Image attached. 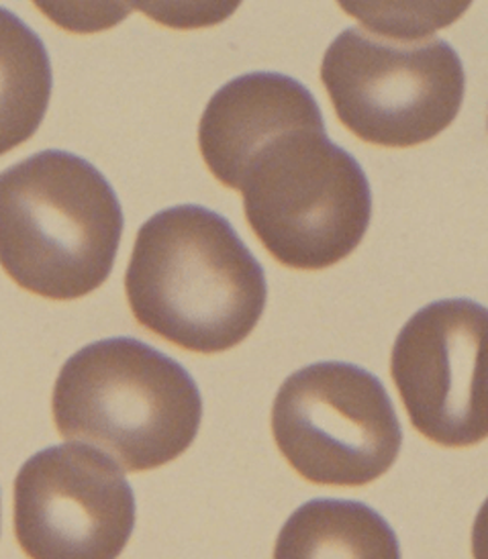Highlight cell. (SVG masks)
I'll list each match as a JSON object with an SVG mask.
<instances>
[{
  "instance_id": "obj_6",
  "label": "cell",
  "mask_w": 488,
  "mask_h": 559,
  "mask_svg": "<svg viewBox=\"0 0 488 559\" xmlns=\"http://www.w3.org/2000/svg\"><path fill=\"white\" fill-rule=\"evenodd\" d=\"M272 436L284 460L321 486H366L394 466L403 427L374 373L319 361L290 373L272 404Z\"/></svg>"
},
{
  "instance_id": "obj_11",
  "label": "cell",
  "mask_w": 488,
  "mask_h": 559,
  "mask_svg": "<svg viewBox=\"0 0 488 559\" xmlns=\"http://www.w3.org/2000/svg\"><path fill=\"white\" fill-rule=\"evenodd\" d=\"M51 84L41 37L0 7V156L35 135L48 112Z\"/></svg>"
},
{
  "instance_id": "obj_5",
  "label": "cell",
  "mask_w": 488,
  "mask_h": 559,
  "mask_svg": "<svg viewBox=\"0 0 488 559\" xmlns=\"http://www.w3.org/2000/svg\"><path fill=\"white\" fill-rule=\"evenodd\" d=\"M321 82L356 138L401 150L445 131L466 93L464 66L448 41H394L360 27L340 33L328 47Z\"/></svg>"
},
{
  "instance_id": "obj_9",
  "label": "cell",
  "mask_w": 488,
  "mask_h": 559,
  "mask_svg": "<svg viewBox=\"0 0 488 559\" xmlns=\"http://www.w3.org/2000/svg\"><path fill=\"white\" fill-rule=\"evenodd\" d=\"M316 115L319 103L299 80L278 72L243 74L206 103L199 123L201 156L223 187L234 188L241 164L262 141Z\"/></svg>"
},
{
  "instance_id": "obj_8",
  "label": "cell",
  "mask_w": 488,
  "mask_h": 559,
  "mask_svg": "<svg viewBox=\"0 0 488 559\" xmlns=\"http://www.w3.org/2000/svg\"><path fill=\"white\" fill-rule=\"evenodd\" d=\"M487 309L445 298L415 312L401 329L391 373L410 425L443 448L487 439Z\"/></svg>"
},
{
  "instance_id": "obj_7",
  "label": "cell",
  "mask_w": 488,
  "mask_h": 559,
  "mask_svg": "<svg viewBox=\"0 0 488 559\" xmlns=\"http://www.w3.org/2000/svg\"><path fill=\"white\" fill-rule=\"evenodd\" d=\"M13 521L29 559H117L135 527V497L107 453L63 443L19 469Z\"/></svg>"
},
{
  "instance_id": "obj_12",
  "label": "cell",
  "mask_w": 488,
  "mask_h": 559,
  "mask_svg": "<svg viewBox=\"0 0 488 559\" xmlns=\"http://www.w3.org/2000/svg\"><path fill=\"white\" fill-rule=\"evenodd\" d=\"M471 2H342L344 11L360 19L364 32L394 41L431 39L468 9Z\"/></svg>"
},
{
  "instance_id": "obj_4",
  "label": "cell",
  "mask_w": 488,
  "mask_h": 559,
  "mask_svg": "<svg viewBox=\"0 0 488 559\" xmlns=\"http://www.w3.org/2000/svg\"><path fill=\"white\" fill-rule=\"evenodd\" d=\"M234 190L270 255L293 270H325L362 243L372 188L358 159L328 138L323 112L262 141Z\"/></svg>"
},
{
  "instance_id": "obj_1",
  "label": "cell",
  "mask_w": 488,
  "mask_h": 559,
  "mask_svg": "<svg viewBox=\"0 0 488 559\" xmlns=\"http://www.w3.org/2000/svg\"><path fill=\"white\" fill-rule=\"evenodd\" d=\"M135 321L197 354H221L260 323L266 274L227 218L180 204L147 218L126 272Z\"/></svg>"
},
{
  "instance_id": "obj_10",
  "label": "cell",
  "mask_w": 488,
  "mask_h": 559,
  "mask_svg": "<svg viewBox=\"0 0 488 559\" xmlns=\"http://www.w3.org/2000/svg\"><path fill=\"white\" fill-rule=\"evenodd\" d=\"M274 559H401V545L368 504L317 498L288 516Z\"/></svg>"
},
{
  "instance_id": "obj_2",
  "label": "cell",
  "mask_w": 488,
  "mask_h": 559,
  "mask_svg": "<svg viewBox=\"0 0 488 559\" xmlns=\"http://www.w3.org/2000/svg\"><path fill=\"white\" fill-rule=\"evenodd\" d=\"M123 209L84 157L48 150L0 171V265L23 290L84 298L109 280Z\"/></svg>"
},
{
  "instance_id": "obj_3",
  "label": "cell",
  "mask_w": 488,
  "mask_h": 559,
  "mask_svg": "<svg viewBox=\"0 0 488 559\" xmlns=\"http://www.w3.org/2000/svg\"><path fill=\"white\" fill-rule=\"evenodd\" d=\"M51 411L63 439L95 445L126 472H150L192 445L203 399L176 359L140 340L110 337L63 364Z\"/></svg>"
}]
</instances>
